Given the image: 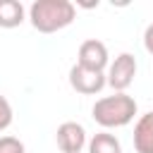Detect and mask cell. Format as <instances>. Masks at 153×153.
I'll return each mask as SVG.
<instances>
[{"label":"cell","mask_w":153,"mask_h":153,"mask_svg":"<svg viewBox=\"0 0 153 153\" xmlns=\"http://www.w3.org/2000/svg\"><path fill=\"white\" fill-rule=\"evenodd\" d=\"M76 17V10L69 0H36L29 7V22L41 33H55L69 26Z\"/></svg>","instance_id":"6da1fadb"},{"label":"cell","mask_w":153,"mask_h":153,"mask_svg":"<svg viewBox=\"0 0 153 153\" xmlns=\"http://www.w3.org/2000/svg\"><path fill=\"white\" fill-rule=\"evenodd\" d=\"M136 115V100L127 93H112V96H103L93 103L91 108V117L96 124H100L103 129H117V127H127Z\"/></svg>","instance_id":"7a4b0ae2"},{"label":"cell","mask_w":153,"mask_h":153,"mask_svg":"<svg viewBox=\"0 0 153 153\" xmlns=\"http://www.w3.org/2000/svg\"><path fill=\"white\" fill-rule=\"evenodd\" d=\"M134 76H136V57H134L131 53H120V55L110 62L108 74H105L108 86H110L115 93H124V91L131 86Z\"/></svg>","instance_id":"3957f363"},{"label":"cell","mask_w":153,"mask_h":153,"mask_svg":"<svg viewBox=\"0 0 153 153\" xmlns=\"http://www.w3.org/2000/svg\"><path fill=\"white\" fill-rule=\"evenodd\" d=\"M69 86L81 96H96L108 86V79H105V72H96V69H86L81 65H72Z\"/></svg>","instance_id":"277c9868"},{"label":"cell","mask_w":153,"mask_h":153,"mask_svg":"<svg viewBox=\"0 0 153 153\" xmlns=\"http://www.w3.org/2000/svg\"><path fill=\"white\" fill-rule=\"evenodd\" d=\"M55 141H57V148H60L62 153H81L84 146H88V141H86V129H84L79 122H62V124L57 127Z\"/></svg>","instance_id":"5b68a950"},{"label":"cell","mask_w":153,"mask_h":153,"mask_svg":"<svg viewBox=\"0 0 153 153\" xmlns=\"http://www.w3.org/2000/svg\"><path fill=\"white\" fill-rule=\"evenodd\" d=\"M76 65L86 67V69H96V72H103L108 67V48L103 41L98 38H88L79 45V53H76Z\"/></svg>","instance_id":"8992f818"},{"label":"cell","mask_w":153,"mask_h":153,"mask_svg":"<svg viewBox=\"0 0 153 153\" xmlns=\"http://www.w3.org/2000/svg\"><path fill=\"white\" fill-rule=\"evenodd\" d=\"M134 148H136V153H153V110L136 120V124H134Z\"/></svg>","instance_id":"52a82bcc"},{"label":"cell","mask_w":153,"mask_h":153,"mask_svg":"<svg viewBox=\"0 0 153 153\" xmlns=\"http://www.w3.org/2000/svg\"><path fill=\"white\" fill-rule=\"evenodd\" d=\"M24 22V5L19 0H0V29H14Z\"/></svg>","instance_id":"ba28073f"},{"label":"cell","mask_w":153,"mask_h":153,"mask_svg":"<svg viewBox=\"0 0 153 153\" xmlns=\"http://www.w3.org/2000/svg\"><path fill=\"white\" fill-rule=\"evenodd\" d=\"M88 153H122L120 139L110 131H98L88 141Z\"/></svg>","instance_id":"9c48e42d"},{"label":"cell","mask_w":153,"mask_h":153,"mask_svg":"<svg viewBox=\"0 0 153 153\" xmlns=\"http://www.w3.org/2000/svg\"><path fill=\"white\" fill-rule=\"evenodd\" d=\"M12 120H14V112H12V105H10V100L0 93V131H5L10 124H12Z\"/></svg>","instance_id":"30bf717a"},{"label":"cell","mask_w":153,"mask_h":153,"mask_svg":"<svg viewBox=\"0 0 153 153\" xmlns=\"http://www.w3.org/2000/svg\"><path fill=\"white\" fill-rule=\"evenodd\" d=\"M0 153H26V148L17 136H0Z\"/></svg>","instance_id":"8fae6325"},{"label":"cell","mask_w":153,"mask_h":153,"mask_svg":"<svg viewBox=\"0 0 153 153\" xmlns=\"http://www.w3.org/2000/svg\"><path fill=\"white\" fill-rule=\"evenodd\" d=\"M143 48L153 55V24H148L146 31H143Z\"/></svg>","instance_id":"7c38bea8"}]
</instances>
